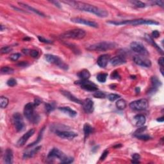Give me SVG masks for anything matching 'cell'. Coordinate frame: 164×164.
Returning a JSON list of instances; mask_svg holds the SVG:
<instances>
[{
	"label": "cell",
	"mask_w": 164,
	"mask_h": 164,
	"mask_svg": "<svg viewBox=\"0 0 164 164\" xmlns=\"http://www.w3.org/2000/svg\"><path fill=\"white\" fill-rule=\"evenodd\" d=\"M43 130H44V128L42 129V131H41V132H40V134H39V137H38V138H37V140H36L35 142H33L32 144H30L29 145H28V147H32V146H33V145H35V144H37L38 142H39V141L40 140H41V139H42V133H43Z\"/></svg>",
	"instance_id": "60d3db41"
},
{
	"label": "cell",
	"mask_w": 164,
	"mask_h": 164,
	"mask_svg": "<svg viewBox=\"0 0 164 164\" xmlns=\"http://www.w3.org/2000/svg\"><path fill=\"white\" fill-rule=\"evenodd\" d=\"M130 48L135 53H137L143 56L149 55V52L147 49L145 48L142 44L138 42H133L130 44Z\"/></svg>",
	"instance_id": "30bf717a"
},
{
	"label": "cell",
	"mask_w": 164,
	"mask_h": 164,
	"mask_svg": "<svg viewBox=\"0 0 164 164\" xmlns=\"http://www.w3.org/2000/svg\"><path fill=\"white\" fill-rule=\"evenodd\" d=\"M94 97L96 98H99V99H104L106 98V94L103 92H101V91H97L93 94Z\"/></svg>",
	"instance_id": "836d02e7"
},
{
	"label": "cell",
	"mask_w": 164,
	"mask_h": 164,
	"mask_svg": "<svg viewBox=\"0 0 164 164\" xmlns=\"http://www.w3.org/2000/svg\"><path fill=\"white\" fill-rule=\"evenodd\" d=\"M56 133L59 137L63 139L71 140L78 136L77 133L75 132L69 131H56Z\"/></svg>",
	"instance_id": "9a60e30c"
},
{
	"label": "cell",
	"mask_w": 164,
	"mask_h": 164,
	"mask_svg": "<svg viewBox=\"0 0 164 164\" xmlns=\"http://www.w3.org/2000/svg\"><path fill=\"white\" fill-rule=\"evenodd\" d=\"M151 82L152 84V88L151 89V91H152L153 92H155L157 88L162 85V82L157 76H152L151 78Z\"/></svg>",
	"instance_id": "7402d4cb"
},
{
	"label": "cell",
	"mask_w": 164,
	"mask_h": 164,
	"mask_svg": "<svg viewBox=\"0 0 164 164\" xmlns=\"http://www.w3.org/2000/svg\"><path fill=\"white\" fill-rule=\"evenodd\" d=\"M35 106L34 103H28L24 108V115L28 120L33 123H37L39 121V116L35 112Z\"/></svg>",
	"instance_id": "277c9868"
},
{
	"label": "cell",
	"mask_w": 164,
	"mask_h": 164,
	"mask_svg": "<svg viewBox=\"0 0 164 164\" xmlns=\"http://www.w3.org/2000/svg\"><path fill=\"white\" fill-rule=\"evenodd\" d=\"M149 106V103L145 99H141V100H136L130 103L129 107L132 110L136 111H142L145 110Z\"/></svg>",
	"instance_id": "8992f818"
},
{
	"label": "cell",
	"mask_w": 164,
	"mask_h": 164,
	"mask_svg": "<svg viewBox=\"0 0 164 164\" xmlns=\"http://www.w3.org/2000/svg\"><path fill=\"white\" fill-rule=\"evenodd\" d=\"M131 3L133 4L135 6H136L139 8H144L145 7V4L144 3L140 1H133Z\"/></svg>",
	"instance_id": "8d00e7d4"
},
{
	"label": "cell",
	"mask_w": 164,
	"mask_h": 164,
	"mask_svg": "<svg viewBox=\"0 0 164 164\" xmlns=\"http://www.w3.org/2000/svg\"><path fill=\"white\" fill-rule=\"evenodd\" d=\"M135 124L137 126H142L145 123L146 119H145V117L142 114H139L137 115L134 118Z\"/></svg>",
	"instance_id": "cb8c5ba5"
},
{
	"label": "cell",
	"mask_w": 164,
	"mask_h": 164,
	"mask_svg": "<svg viewBox=\"0 0 164 164\" xmlns=\"http://www.w3.org/2000/svg\"><path fill=\"white\" fill-rule=\"evenodd\" d=\"M94 131L93 127L90 126L89 124L85 123L83 126V131H84V135H85V138H87L89 135L92 133Z\"/></svg>",
	"instance_id": "4316f807"
},
{
	"label": "cell",
	"mask_w": 164,
	"mask_h": 164,
	"mask_svg": "<svg viewBox=\"0 0 164 164\" xmlns=\"http://www.w3.org/2000/svg\"><path fill=\"white\" fill-rule=\"evenodd\" d=\"M51 2L52 3H53V4L55 5V6H57V7H59V8H61L60 5V4L58 3V1H51Z\"/></svg>",
	"instance_id": "816d5d0a"
},
{
	"label": "cell",
	"mask_w": 164,
	"mask_h": 164,
	"mask_svg": "<svg viewBox=\"0 0 164 164\" xmlns=\"http://www.w3.org/2000/svg\"><path fill=\"white\" fill-rule=\"evenodd\" d=\"M19 4L21 5H22L23 7H24L25 8H26V9H27L28 10H30L31 12H34L35 14H37V15H40V16L46 17L45 15H44L42 12H41L39 11V10H37V9H34V8H33V7H32L29 6V5H27V4H25V3H19Z\"/></svg>",
	"instance_id": "d4e9b609"
},
{
	"label": "cell",
	"mask_w": 164,
	"mask_h": 164,
	"mask_svg": "<svg viewBox=\"0 0 164 164\" xmlns=\"http://www.w3.org/2000/svg\"><path fill=\"white\" fill-rule=\"evenodd\" d=\"M109 61H110V55L108 54H105L99 57L97 60V64L101 68H105L107 66Z\"/></svg>",
	"instance_id": "e0dca14e"
},
{
	"label": "cell",
	"mask_w": 164,
	"mask_h": 164,
	"mask_svg": "<svg viewBox=\"0 0 164 164\" xmlns=\"http://www.w3.org/2000/svg\"><path fill=\"white\" fill-rule=\"evenodd\" d=\"M133 61L138 66L144 67H150L151 66V62L150 60L145 58L144 56H135Z\"/></svg>",
	"instance_id": "4fadbf2b"
},
{
	"label": "cell",
	"mask_w": 164,
	"mask_h": 164,
	"mask_svg": "<svg viewBox=\"0 0 164 164\" xmlns=\"http://www.w3.org/2000/svg\"><path fill=\"white\" fill-rule=\"evenodd\" d=\"M76 84L81 85V87L83 89L88 91H96L98 90V87L95 83L92 82L88 81V80H81L80 81H76L75 82Z\"/></svg>",
	"instance_id": "8fae6325"
},
{
	"label": "cell",
	"mask_w": 164,
	"mask_h": 164,
	"mask_svg": "<svg viewBox=\"0 0 164 164\" xmlns=\"http://www.w3.org/2000/svg\"><path fill=\"white\" fill-rule=\"evenodd\" d=\"M163 120H164L163 117H162V118H159V119H157V121H158V122H161V123H163Z\"/></svg>",
	"instance_id": "f5cc1de1"
},
{
	"label": "cell",
	"mask_w": 164,
	"mask_h": 164,
	"mask_svg": "<svg viewBox=\"0 0 164 164\" xmlns=\"http://www.w3.org/2000/svg\"><path fill=\"white\" fill-rule=\"evenodd\" d=\"M140 156L139 154H137V153H135L132 156V163H140Z\"/></svg>",
	"instance_id": "ab89813d"
},
{
	"label": "cell",
	"mask_w": 164,
	"mask_h": 164,
	"mask_svg": "<svg viewBox=\"0 0 164 164\" xmlns=\"http://www.w3.org/2000/svg\"><path fill=\"white\" fill-rule=\"evenodd\" d=\"M45 58L49 63L55 64L56 66H58V67H60V68L65 70L68 69L67 65L65 64L63 60H62L61 58H60L58 56L51 54H47L45 55Z\"/></svg>",
	"instance_id": "52a82bcc"
},
{
	"label": "cell",
	"mask_w": 164,
	"mask_h": 164,
	"mask_svg": "<svg viewBox=\"0 0 164 164\" xmlns=\"http://www.w3.org/2000/svg\"><path fill=\"white\" fill-rule=\"evenodd\" d=\"M145 39H146L147 41L148 42H149L150 44H151L152 45L155 47V48H157L158 51H159V52H160V53L161 54H163V51L162 50V49H160V48L159 46H158L157 44H156L154 41H153V38L151 37V36H149V35H147V34H145Z\"/></svg>",
	"instance_id": "83f0119b"
},
{
	"label": "cell",
	"mask_w": 164,
	"mask_h": 164,
	"mask_svg": "<svg viewBox=\"0 0 164 164\" xmlns=\"http://www.w3.org/2000/svg\"><path fill=\"white\" fill-rule=\"evenodd\" d=\"M41 147H42L41 146H38L32 150L27 151H26L24 154H23V158H29L33 157V156L35 155L39 151V150L41 149Z\"/></svg>",
	"instance_id": "603a6c76"
},
{
	"label": "cell",
	"mask_w": 164,
	"mask_h": 164,
	"mask_svg": "<svg viewBox=\"0 0 164 164\" xmlns=\"http://www.w3.org/2000/svg\"><path fill=\"white\" fill-rule=\"evenodd\" d=\"M151 35H152V38H155V39H157L160 37V32H158V31L157 30H155V31H153V32H152L151 33Z\"/></svg>",
	"instance_id": "bcb514c9"
},
{
	"label": "cell",
	"mask_w": 164,
	"mask_h": 164,
	"mask_svg": "<svg viewBox=\"0 0 164 164\" xmlns=\"http://www.w3.org/2000/svg\"><path fill=\"white\" fill-rule=\"evenodd\" d=\"M108 155V151L107 150L104 151V152L102 153V155H101V157H100V160L103 161L106 158V157H107Z\"/></svg>",
	"instance_id": "f6af8a7d"
},
{
	"label": "cell",
	"mask_w": 164,
	"mask_h": 164,
	"mask_svg": "<svg viewBox=\"0 0 164 164\" xmlns=\"http://www.w3.org/2000/svg\"><path fill=\"white\" fill-rule=\"evenodd\" d=\"M67 157H67L63 152L59 150L58 149H57V148H53V149H52L48 155V160H51L54 159V158H58V159L61 161L62 163L64 162V160H66Z\"/></svg>",
	"instance_id": "ba28073f"
},
{
	"label": "cell",
	"mask_w": 164,
	"mask_h": 164,
	"mask_svg": "<svg viewBox=\"0 0 164 164\" xmlns=\"http://www.w3.org/2000/svg\"><path fill=\"white\" fill-rule=\"evenodd\" d=\"M12 50V49L10 48V46H5L3 47L2 48H1V53L2 54H7L10 53V51Z\"/></svg>",
	"instance_id": "74e56055"
},
{
	"label": "cell",
	"mask_w": 164,
	"mask_h": 164,
	"mask_svg": "<svg viewBox=\"0 0 164 164\" xmlns=\"http://www.w3.org/2000/svg\"><path fill=\"white\" fill-rule=\"evenodd\" d=\"M4 162L7 164H12L14 160V155L11 149H7L4 155Z\"/></svg>",
	"instance_id": "d6986e66"
},
{
	"label": "cell",
	"mask_w": 164,
	"mask_h": 164,
	"mask_svg": "<svg viewBox=\"0 0 164 164\" xmlns=\"http://www.w3.org/2000/svg\"><path fill=\"white\" fill-rule=\"evenodd\" d=\"M53 109H54L53 107L52 106V105H50V104H48V103L46 104V110L47 112H50L53 110Z\"/></svg>",
	"instance_id": "7dc6e473"
},
{
	"label": "cell",
	"mask_w": 164,
	"mask_h": 164,
	"mask_svg": "<svg viewBox=\"0 0 164 164\" xmlns=\"http://www.w3.org/2000/svg\"><path fill=\"white\" fill-rule=\"evenodd\" d=\"M71 21L72 23H77V24H82L88 27H92V28H98V24L94 21H91L87 19H83L80 17H72L71 19Z\"/></svg>",
	"instance_id": "7c38bea8"
},
{
	"label": "cell",
	"mask_w": 164,
	"mask_h": 164,
	"mask_svg": "<svg viewBox=\"0 0 164 164\" xmlns=\"http://www.w3.org/2000/svg\"><path fill=\"white\" fill-rule=\"evenodd\" d=\"M21 56V54L20 53H14V54H11V55H10V59L12 61H17Z\"/></svg>",
	"instance_id": "f35d334b"
},
{
	"label": "cell",
	"mask_w": 164,
	"mask_h": 164,
	"mask_svg": "<svg viewBox=\"0 0 164 164\" xmlns=\"http://www.w3.org/2000/svg\"><path fill=\"white\" fill-rule=\"evenodd\" d=\"M38 39H39V40L41 42H44V43H46V44H51V43H53L51 41L46 39L45 38L41 37V36H39Z\"/></svg>",
	"instance_id": "7bdbcfd3"
},
{
	"label": "cell",
	"mask_w": 164,
	"mask_h": 164,
	"mask_svg": "<svg viewBox=\"0 0 164 164\" xmlns=\"http://www.w3.org/2000/svg\"><path fill=\"white\" fill-rule=\"evenodd\" d=\"M1 72L3 74H10L14 73V70L9 67H3L1 69Z\"/></svg>",
	"instance_id": "1f68e13d"
},
{
	"label": "cell",
	"mask_w": 164,
	"mask_h": 164,
	"mask_svg": "<svg viewBox=\"0 0 164 164\" xmlns=\"http://www.w3.org/2000/svg\"><path fill=\"white\" fill-rule=\"evenodd\" d=\"M135 137L137 138H138L140 140H149L151 139V137L149 136V135H142V134H139V135H135Z\"/></svg>",
	"instance_id": "d590c367"
},
{
	"label": "cell",
	"mask_w": 164,
	"mask_h": 164,
	"mask_svg": "<svg viewBox=\"0 0 164 164\" xmlns=\"http://www.w3.org/2000/svg\"><path fill=\"white\" fill-rule=\"evenodd\" d=\"M86 35V32L82 29H73L67 31L60 35L62 39H82Z\"/></svg>",
	"instance_id": "5b68a950"
},
{
	"label": "cell",
	"mask_w": 164,
	"mask_h": 164,
	"mask_svg": "<svg viewBox=\"0 0 164 164\" xmlns=\"http://www.w3.org/2000/svg\"><path fill=\"white\" fill-rule=\"evenodd\" d=\"M34 103V105L35 106H37L38 105H39L41 103V101L39 100V99L37 98V99H35V101H34V103Z\"/></svg>",
	"instance_id": "f907efd6"
},
{
	"label": "cell",
	"mask_w": 164,
	"mask_h": 164,
	"mask_svg": "<svg viewBox=\"0 0 164 164\" xmlns=\"http://www.w3.org/2000/svg\"><path fill=\"white\" fill-rule=\"evenodd\" d=\"M154 3L157 4L158 6H160L162 7H163V3L164 2L163 1H154Z\"/></svg>",
	"instance_id": "681fc988"
},
{
	"label": "cell",
	"mask_w": 164,
	"mask_h": 164,
	"mask_svg": "<svg viewBox=\"0 0 164 164\" xmlns=\"http://www.w3.org/2000/svg\"><path fill=\"white\" fill-rule=\"evenodd\" d=\"M107 98L110 101H114L116 100H118L121 98V96L116 94H110L108 95Z\"/></svg>",
	"instance_id": "e575fe53"
},
{
	"label": "cell",
	"mask_w": 164,
	"mask_h": 164,
	"mask_svg": "<svg viewBox=\"0 0 164 164\" xmlns=\"http://www.w3.org/2000/svg\"><path fill=\"white\" fill-rule=\"evenodd\" d=\"M23 53H25V54H29L31 56L33 57V58H36V57H37L39 56V51H37V50H28V49H23Z\"/></svg>",
	"instance_id": "4dcf8cb0"
},
{
	"label": "cell",
	"mask_w": 164,
	"mask_h": 164,
	"mask_svg": "<svg viewBox=\"0 0 164 164\" xmlns=\"http://www.w3.org/2000/svg\"><path fill=\"white\" fill-rule=\"evenodd\" d=\"M7 85L10 87H14L15 85H17V81L14 78H10L7 81Z\"/></svg>",
	"instance_id": "b9f144b4"
},
{
	"label": "cell",
	"mask_w": 164,
	"mask_h": 164,
	"mask_svg": "<svg viewBox=\"0 0 164 164\" xmlns=\"http://www.w3.org/2000/svg\"><path fill=\"white\" fill-rule=\"evenodd\" d=\"M136 92L138 94L140 92V88L139 87H137L136 88Z\"/></svg>",
	"instance_id": "db71d44e"
},
{
	"label": "cell",
	"mask_w": 164,
	"mask_h": 164,
	"mask_svg": "<svg viewBox=\"0 0 164 164\" xmlns=\"http://www.w3.org/2000/svg\"><path fill=\"white\" fill-rule=\"evenodd\" d=\"M59 110H60L62 112L64 113L65 114H67L69 116L71 117V118H74L75 116L77 115V112L74 110H72L70 107L68 106H63V107L58 108Z\"/></svg>",
	"instance_id": "44dd1931"
},
{
	"label": "cell",
	"mask_w": 164,
	"mask_h": 164,
	"mask_svg": "<svg viewBox=\"0 0 164 164\" xmlns=\"http://www.w3.org/2000/svg\"><path fill=\"white\" fill-rule=\"evenodd\" d=\"M77 75L81 80H88L90 77V72L87 69H83Z\"/></svg>",
	"instance_id": "484cf974"
},
{
	"label": "cell",
	"mask_w": 164,
	"mask_h": 164,
	"mask_svg": "<svg viewBox=\"0 0 164 164\" xmlns=\"http://www.w3.org/2000/svg\"><path fill=\"white\" fill-rule=\"evenodd\" d=\"M83 108L85 112L91 114L94 111V102L90 99H86L82 102Z\"/></svg>",
	"instance_id": "2e32d148"
},
{
	"label": "cell",
	"mask_w": 164,
	"mask_h": 164,
	"mask_svg": "<svg viewBox=\"0 0 164 164\" xmlns=\"http://www.w3.org/2000/svg\"><path fill=\"white\" fill-rule=\"evenodd\" d=\"M117 44L112 42H101L92 44L87 47V49L90 51H105L116 48Z\"/></svg>",
	"instance_id": "3957f363"
},
{
	"label": "cell",
	"mask_w": 164,
	"mask_h": 164,
	"mask_svg": "<svg viewBox=\"0 0 164 164\" xmlns=\"http://www.w3.org/2000/svg\"><path fill=\"white\" fill-rule=\"evenodd\" d=\"M116 105L117 108L119 109V110H123V109L126 108L127 106L126 101H125L124 100H123V99H120V100H119L116 102Z\"/></svg>",
	"instance_id": "f1b7e54d"
},
{
	"label": "cell",
	"mask_w": 164,
	"mask_h": 164,
	"mask_svg": "<svg viewBox=\"0 0 164 164\" xmlns=\"http://www.w3.org/2000/svg\"><path fill=\"white\" fill-rule=\"evenodd\" d=\"M111 78L112 79H119L120 78V76L118 73V72L114 71L111 74Z\"/></svg>",
	"instance_id": "ee69618b"
},
{
	"label": "cell",
	"mask_w": 164,
	"mask_h": 164,
	"mask_svg": "<svg viewBox=\"0 0 164 164\" xmlns=\"http://www.w3.org/2000/svg\"><path fill=\"white\" fill-rule=\"evenodd\" d=\"M13 123L15 126V129L17 131H21L25 127V123L23 116L19 113H15L12 117Z\"/></svg>",
	"instance_id": "9c48e42d"
},
{
	"label": "cell",
	"mask_w": 164,
	"mask_h": 164,
	"mask_svg": "<svg viewBox=\"0 0 164 164\" xmlns=\"http://www.w3.org/2000/svg\"><path fill=\"white\" fill-rule=\"evenodd\" d=\"M9 105V99L4 96H1L0 98V106L1 108H5Z\"/></svg>",
	"instance_id": "f546056e"
},
{
	"label": "cell",
	"mask_w": 164,
	"mask_h": 164,
	"mask_svg": "<svg viewBox=\"0 0 164 164\" xmlns=\"http://www.w3.org/2000/svg\"><path fill=\"white\" fill-rule=\"evenodd\" d=\"M108 74L105 73H100L98 74L97 76V80L98 82H100V83H105L107 78Z\"/></svg>",
	"instance_id": "d6a6232c"
},
{
	"label": "cell",
	"mask_w": 164,
	"mask_h": 164,
	"mask_svg": "<svg viewBox=\"0 0 164 164\" xmlns=\"http://www.w3.org/2000/svg\"><path fill=\"white\" fill-rule=\"evenodd\" d=\"M60 92L62 94L65 96V97L67 98V99H69L70 101H72V102H74L76 103L80 104V105H82V101L81 100H80L79 99H78L76 97H75L74 95H72L71 92H69V91H67L65 90H61Z\"/></svg>",
	"instance_id": "ac0fdd59"
},
{
	"label": "cell",
	"mask_w": 164,
	"mask_h": 164,
	"mask_svg": "<svg viewBox=\"0 0 164 164\" xmlns=\"http://www.w3.org/2000/svg\"><path fill=\"white\" fill-rule=\"evenodd\" d=\"M35 133V129H31L30 130H28V131L25 134H24L23 135V136L20 138L18 140L17 142V147H22L27 142L28 140V139H30V138L33 136V134Z\"/></svg>",
	"instance_id": "5bb4252c"
},
{
	"label": "cell",
	"mask_w": 164,
	"mask_h": 164,
	"mask_svg": "<svg viewBox=\"0 0 164 164\" xmlns=\"http://www.w3.org/2000/svg\"><path fill=\"white\" fill-rule=\"evenodd\" d=\"M126 59H125L123 56H114V58L110 60V64L112 66H120L121 64H123L126 63Z\"/></svg>",
	"instance_id": "ffe728a7"
},
{
	"label": "cell",
	"mask_w": 164,
	"mask_h": 164,
	"mask_svg": "<svg viewBox=\"0 0 164 164\" xmlns=\"http://www.w3.org/2000/svg\"><path fill=\"white\" fill-rule=\"evenodd\" d=\"M158 64H159L160 66L162 67V68H163V64H164V58H163V56L160 57V58L158 59Z\"/></svg>",
	"instance_id": "c3c4849f"
},
{
	"label": "cell",
	"mask_w": 164,
	"mask_h": 164,
	"mask_svg": "<svg viewBox=\"0 0 164 164\" xmlns=\"http://www.w3.org/2000/svg\"><path fill=\"white\" fill-rule=\"evenodd\" d=\"M108 23L114 25H132V26H139L142 25H158L160 24L158 22L155 21L153 20L149 19H139L134 20H126L121 21H108Z\"/></svg>",
	"instance_id": "7a4b0ae2"
},
{
	"label": "cell",
	"mask_w": 164,
	"mask_h": 164,
	"mask_svg": "<svg viewBox=\"0 0 164 164\" xmlns=\"http://www.w3.org/2000/svg\"><path fill=\"white\" fill-rule=\"evenodd\" d=\"M64 3L69 4L71 7L77 10L91 13V14H94L100 17H106L108 15V13L106 10L101 9L100 8H98L96 6H94V5L86 3L74 1H64Z\"/></svg>",
	"instance_id": "6da1fadb"
}]
</instances>
